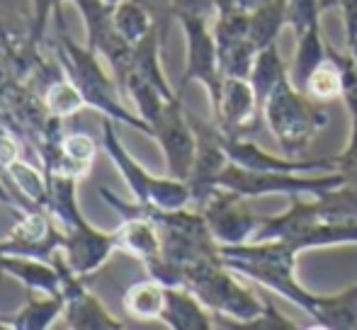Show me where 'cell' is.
Masks as SVG:
<instances>
[{"mask_svg":"<svg viewBox=\"0 0 357 330\" xmlns=\"http://www.w3.org/2000/svg\"><path fill=\"white\" fill-rule=\"evenodd\" d=\"M338 10H340V15H343L348 54L355 58V63H357V0H340Z\"/></svg>","mask_w":357,"mask_h":330,"instance_id":"8d00e7d4","label":"cell"},{"mask_svg":"<svg viewBox=\"0 0 357 330\" xmlns=\"http://www.w3.org/2000/svg\"><path fill=\"white\" fill-rule=\"evenodd\" d=\"M114 27L132 47H137L151 29H155V22L139 3L122 0L119 5H114Z\"/></svg>","mask_w":357,"mask_h":330,"instance_id":"f1b7e54d","label":"cell"},{"mask_svg":"<svg viewBox=\"0 0 357 330\" xmlns=\"http://www.w3.org/2000/svg\"><path fill=\"white\" fill-rule=\"evenodd\" d=\"M66 228H68V233L61 238V253H63V258H66L68 267H71L78 277L102 267L105 260L117 248V231L114 233L98 231V228H93L85 221L83 214H78Z\"/></svg>","mask_w":357,"mask_h":330,"instance_id":"5bb4252c","label":"cell"},{"mask_svg":"<svg viewBox=\"0 0 357 330\" xmlns=\"http://www.w3.org/2000/svg\"><path fill=\"white\" fill-rule=\"evenodd\" d=\"M54 19H56L59 27V42H56V56L59 63H61L63 73L75 83V88L83 93L85 102L90 107L100 109L102 114L112 117L114 122L129 124V127L139 129V132L153 136V129H151L149 122H144L139 114H132V109H124L117 100V83L102 71L98 61V52H93L90 47H78L66 32V24H63V13L56 10L54 13Z\"/></svg>","mask_w":357,"mask_h":330,"instance_id":"3957f363","label":"cell"},{"mask_svg":"<svg viewBox=\"0 0 357 330\" xmlns=\"http://www.w3.org/2000/svg\"><path fill=\"white\" fill-rule=\"evenodd\" d=\"M183 287H188L212 313L226 318L229 323L224 328L248 323L265 311L263 299L250 287H245L238 274L221 262V258L188 265Z\"/></svg>","mask_w":357,"mask_h":330,"instance_id":"277c9868","label":"cell"},{"mask_svg":"<svg viewBox=\"0 0 357 330\" xmlns=\"http://www.w3.org/2000/svg\"><path fill=\"white\" fill-rule=\"evenodd\" d=\"M151 129H153V139L158 141V146L163 148L168 175L188 182L195 156H197V134L190 122V112H185L180 100L175 97L165 104Z\"/></svg>","mask_w":357,"mask_h":330,"instance_id":"9c48e42d","label":"cell"},{"mask_svg":"<svg viewBox=\"0 0 357 330\" xmlns=\"http://www.w3.org/2000/svg\"><path fill=\"white\" fill-rule=\"evenodd\" d=\"M340 66H343V95L350 114V136L343 151L335 156V170L345 178V184L357 189V63L348 52L340 54Z\"/></svg>","mask_w":357,"mask_h":330,"instance_id":"e0dca14e","label":"cell"},{"mask_svg":"<svg viewBox=\"0 0 357 330\" xmlns=\"http://www.w3.org/2000/svg\"><path fill=\"white\" fill-rule=\"evenodd\" d=\"M15 44H13V39H10V34H8V29L3 27V22H0V52H10Z\"/></svg>","mask_w":357,"mask_h":330,"instance_id":"ab89813d","label":"cell"},{"mask_svg":"<svg viewBox=\"0 0 357 330\" xmlns=\"http://www.w3.org/2000/svg\"><path fill=\"white\" fill-rule=\"evenodd\" d=\"M301 90H304L311 100H316V102H321V104L340 100V95H343V66H340V54H335L333 49L328 47V56L309 73V78L301 85Z\"/></svg>","mask_w":357,"mask_h":330,"instance_id":"7402d4cb","label":"cell"},{"mask_svg":"<svg viewBox=\"0 0 357 330\" xmlns=\"http://www.w3.org/2000/svg\"><path fill=\"white\" fill-rule=\"evenodd\" d=\"M134 3H139L146 10V13H149L151 17H153L155 29H158L160 37H163V42H165V34H168L170 19H175L173 0H134Z\"/></svg>","mask_w":357,"mask_h":330,"instance_id":"d590c367","label":"cell"},{"mask_svg":"<svg viewBox=\"0 0 357 330\" xmlns=\"http://www.w3.org/2000/svg\"><path fill=\"white\" fill-rule=\"evenodd\" d=\"M61 148H63V153H66L68 161H71L73 165H78L83 173L88 170L90 161L95 158V143L88 134L75 132V134H71V136H63Z\"/></svg>","mask_w":357,"mask_h":330,"instance_id":"d6a6232c","label":"cell"},{"mask_svg":"<svg viewBox=\"0 0 357 330\" xmlns=\"http://www.w3.org/2000/svg\"><path fill=\"white\" fill-rule=\"evenodd\" d=\"M231 330H299L294 321H289L287 316L278 311V306L270 301H265V311L260 313L258 318L248 323H236V326H229Z\"/></svg>","mask_w":357,"mask_h":330,"instance_id":"836d02e7","label":"cell"},{"mask_svg":"<svg viewBox=\"0 0 357 330\" xmlns=\"http://www.w3.org/2000/svg\"><path fill=\"white\" fill-rule=\"evenodd\" d=\"M188 44V61H185V83H199L209 95L212 112L221 100L224 73L219 63L214 32L207 27V17H178Z\"/></svg>","mask_w":357,"mask_h":330,"instance_id":"ba28073f","label":"cell"},{"mask_svg":"<svg viewBox=\"0 0 357 330\" xmlns=\"http://www.w3.org/2000/svg\"><path fill=\"white\" fill-rule=\"evenodd\" d=\"M13 81H17L13 73V66H10L8 56H0V93H3L5 88H8Z\"/></svg>","mask_w":357,"mask_h":330,"instance_id":"74e56055","label":"cell"},{"mask_svg":"<svg viewBox=\"0 0 357 330\" xmlns=\"http://www.w3.org/2000/svg\"><path fill=\"white\" fill-rule=\"evenodd\" d=\"M0 202H3V204H15V197L8 192V187L3 184V180H0Z\"/></svg>","mask_w":357,"mask_h":330,"instance_id":"60d3db41","label":"cell"},{"mask_svg":"<svg viewBox=\"0 0 357 330\" xmlns=\"http://www.w3.org/2000/svg\"><path fill=\"white\" fill-rule=\"evenodd\" d=\"M160 321L173 330H209V308L188 287H165V306Z\"/></svg>","mask_w":357,"mask_h":330,"instance_id":"ac0fdd59","label":"cell"},{"mask_svg":"<svg viewBox=\"0 0 357 330\" xmlns=\"http://www.w3.org/2000/svg\"><path fill=\"white\" fill-rule=\"evenodd\" d=\"M338 3H340V0H324V5H326V10H338Z\"/></svg>","mask_w":357,"mask_h":330,"instance_id":"b9f144b4","label":"cell"},{"mask_svg":"<svg viewBox=\"0 0 357 330\" xmlns=\"http://www.w3.org/2000/svg\"><path fill=\"white\" fill-rule=\"evenodd\" d=\"M263 112L280 153L287 158H304L316 136L328 127L324 104L296 88L289 76L268 95Z\"/></svg>","mask_w":357,"mask_h":330,"instance_id":"7a4b0ae2","label":"cell"},{"mask_svg":"<svg viewBox=\"0 0 357 330\" xmlns=\"http://www.w3.org/2000/svg\"><path fill=\"white\" fill-rule=\"evenodd\" d=\"M114 119L105 114L102 117V143L107 156L112 158L114 165L119 168L122 178L127 180V184L132 187L137 202L146 204V207L153 209H183L192 204V192H190V184L185 180L175 178H153L146 170L124 151V146L119 143L117 132H114Z\"/></svg>","mask_w":357,"mask_h":330,"instance_id":"52a82bcc","label":"cell"},{"mask_svg":"<svg viewBox=\"0 0 357 330\" xmlns=\"http://www.w3.org/2000/svg\"><path fill=\"white\" fill-rule=\"evenodd\" d=\"M345 178L338 170H328L316 178L304 173H282V170H248L236 163H229L219 178V187L234 189L243 197H268V194H284V197H319L333 187H340Z\"/></svg>","mask_w":357,"mask_h":330,"instance_id":"8992f818","label":"cell"},{"mask_svg":"<svg viewBox=\"0 0 357 330\" xmlns=\"http://www.w3.org/2000/svg\"><path fill=\"white\" fill-rule=\"evenodd\" d=\"M265 3H270V0H234V5H238V8L245 10V13H253V10L263 8Z\"/></svg>","mask_w":357,"mask_h":330,"instance_id":"f35d334b","label":"cell"},{"mask_svg":"<svg viewBox=\"0 0 357 330\" xmlns=\"http://www.w3.org/2000/svg\"><path fill=\"white\" fill-rule=\"evenodd\" d=\"M117 248L132 253L134 258H139L144 265L153 262V260H158L160 255H163L158 228L151 221L149 214L124 219V226L117 231Z\"/></svg>","mask_w":357,"mask_h":330,"instance_id":"ffe728a7","label":"cell"},{"mask_svg":"<svg viewBox=\"0 0 357 330\" xmlns=\"http://www.w3.org/2000/svg\"><path fill=\"white\" fill-rule=\"evenodd\" d=\"M221 262L234 269L238 277H245L270 292L280 294L287 301L299 306L306 316H314L319 294L309 292L296 279V253L284 241H245L236 246L219 248Z\"/></svg>","mask_w":357,"mask_h":330,"instance_id":"6da1fadb","label":"cell"},{"mask_svg":"<svg viewBox=\"0 0 357 330\" xmlns=\"http://www.w3.org/2000/svg\"><path fill=\"white\" fill-rule=\"evenodd\" d=\"M199 212L219 246H236V243L250 241L263 223V217H258L248 207V197L226 187H216L212 197L199 207Z\"/></svg>","mask_w":357,"mask_h":330,"instance_id":"8fae6325","label":"cell"},{"mask_svg":"<svg viewBox=\"0 0 357 330\" xmlns=\"http://www.w3.org/2000/svg\"><path fill=\"white\" fill-rule=\"evenodd\" d=\"M284 24H289L287 0H270L263 8L250 13V22H248L250 42L258 49L273 47V44H278V37Z\"/></svg>","mask_w":357,"mask_h":330,"instance_id":"603a6c76","label":"cell"},{"mask_svg":"<svg viewBox=\"0 0 357 330\" xmlns=\"http://www.w3.org/2000/svg\"><path fill=\"white\" fill-rule=\"evenodd\" d=\"M326 56H328V44H326V39H324L321 24H314V27H309L306 32L296 34L294 61H291V68H289L291 83L301 90V85L306 83L309 73L314 71Z\"/></svg>","mask_w":357,"mask_h":330,"instance_id":"44dd1931","label":"cell"},{"mask_svg":"<svg viewBox=\"0 0 357 330\" xmlns=\"http://www.w3.org/2000/svg\"><path fill=\"white\" fill-rule=\"evenodd\" d=\"M311 321L314 328L357 330V284L338 294H319V304Z\"/></svg>","mask_w":357,"mask_h":330,"instance_id":"d6986e66","label":"cell"},{"mask_svg":"<svg viewBox=\"0 0 357 330\" xmlns=\"http://www.w3.org/2000/svg\"><path fill=\"white\" fill-rule=\"evenodd\" d=\"M224 148L229 153V161L248 170H282V173H306L311 168L335 170L333 158H319V161H306V158H287L282 153H270L263 146L253 143L248 136H226Z\"/></svg>","mask_w":357,"mask_h":330,"instance_id":"2e32d148","label":"cell"},{"mask_svg":"<svg viewBox=\"0 0 357 330\" xmlns=\"http://www.w3.org/2000/svg\"><path fill=\"white\" fill-rule=\"evenodd\" d=\"M149 217L155 223L160 236V248L163 258L170 262L188 267V265L202 262V260H216L219 255V243L209 231L202 212H190L188 207L183 209H153L149 207Z\"/></svg>","mask_w":357,"mask_h":330,"instance_id":"5b68a950","label":"cell"},{"mask_svg":"<svg viewBox=\"0 0 357 330\" xmlns=\"http://www.w3.org/2000/svg\"><path fill=\"white\" fill-rule=\"evenodd\" d=\"M324 13V0H287V15H289V24L294 27L296 34L306 32L314 24H321Z\"/></svg>","mask_w":357,"mask_h":330,"instance_id":"1f68e13d","label":"cell"},{"mask_svg":"<svg viewBox=\"0 0 357 330\" xmlns=\"http://www.w3.org/2000/svg\"><path fill=\"white\" fill-rule=\"evenodd\" d=\"M52 262L56 265L59 274H61V294L66 299V313L68 328H80V330H90V328H102V330H119L124 328L122 323L114 316H109L105 311V306L83 287V282L78 279V274L68 267V262L63 260L61 248L54 253Z\"/></svg>","mask_w":357,"mask_h":330,"instance_id":"4fadbf2b","label":"cell"},{"mask_svg":"<svg viewBox=\"0 0 357 330\" xmlns=\"http://www.w3.org/2000/svg\"><path fill=\"white\" fill-rule=\"evenodd\" d=\"M66 299L63 294H49L47 299H29L22 306V311L13 318H3L8 328L15 330H44L49 328L63 313Z\"/></svg>","mask_w":357,"mask_h":330,"instance_id":"484cf974","label":"cell"},{"mask_svg":"<svg viewBox=\"0 0 357 330\" xmlns=\"http://www.w3.org/2000/svg\"><path fill=\"white\" fill-rule=\"evenodd\" d=\"M190 122L197 134V156H195L192 170H190V192H192V204L202 207L216 187H219L221 173L229 165V153L224 148V132L216 122H204V119L190 114Z\"/></svg>","mask_w":357,"mask_h":330,"instance_id":"7c38bea8","label":"cell"},{"mask_svg":"<svg viewBox=\"0 0 357 330\" xmlns=\"http://www.w3.org/2000/svg\"><path fill=\"white\" fill-rule=\"evenodd\" d=\"M122 88L127 90L129 97L134 100L139 117H142L144 122H149V124H153L155 119H158V114L163 112L165 104L170 102V100L165 97V95L160 93L153 83H149L146 78H142L139 73H134V71L127 73V81H124Z\"/></svg>","mask_w":357,"mask_h":330,"instance_id":"83f0119b","label":"cell"},{"mask_svg":"<svg viewBox=\"0 0 357 330\" xmlns=\"http://www.w3.org/2000/svg\"><path fill=\"white\" fill-rule=\"evenodd\" d=\"M219 49V63L224 78H248L253 71L255 56L260 49L250 42V37L238 39H226V42H216Z\"/></svg>","mask_w":357,"mask_h":330,"instance_id":"4316f807","label":"cell"},{"mask_svg":"<svg viewBox=\"0 0 357 330\" xmlns=\"http://www.w3.org/2000/svg\"><path fill=\"white\" fill-rule=\"evenodd\" d=\"M258 107V95L248 78H224L221 100L214 109L212 122L219 124L226 136H248L253 132Z\"/></svg>","mask_w":357,"mask_h":330,"instance_id":"9a60e30c","label":"cell"},{"mask_svg":"<svg viewBox=\"0 0 357 330\" xmlns=\"http://www.w3.org/2000/svg\"><path fill=\"white\" fill-rule=\"evenodd\" d=\"M63 0H32V32H29V44L39 47L44 39V32L49 27V19L56 10H61Z\"/></svg>","mask_w":357,"mask_h":330,"instance_id":"e575fe53","label":"cell"},{"mask_svg":"<svg viewBox=\"0 0 357 330\" xmlns=\"http://www.w3.org/2000/svg\"><path fill=\"white\" fill-rule=\"evenodd\" d=\"M5 173L13 178L15 187L22 197H27L32 204L37 207H47V197H49V180H47V173H39L37 168H32L29 163L24 161H13L5 168Z\"/></svg>","mask_w":357,"mask_h":330,"instance_id":"f546056e","label":"cell"},{"mask_svg":"<svg viewBox=\"0 0 357 330\" xmlns=\"http://www.w3.org/2000/svg\"><path fill=\"white\" fill-rule=\"evenodd\" d=\"M165 306V287L153 277L137 282L124 292V308L137 321H160Z\"/></svg>","mask_w":357,"mask_h":330,"instance_id":"cb8c5ba5","label":"cell"},{"mask_svg":"<svg viewBox=\"0 0 357 330\" xmlns=\"http://www.w3.org/2000/svg\"><path fill=\"white\" fill-rule=\"evenodd\" d=\"M73 3L83 15L85 29H88V47L107 58L114 81L117 85H124L132 68L134 47L114 27V8L105 0H73Z\"/></svg>","mask_w":357,"mask_h":330,"instance_id":"30bf717a","label":"cell"},{"mask_svg":"<svg viewBox=\"0 0 357 330\" xmlns=\"http://www.w3.org/2000/svg\"><path fill=\"white\" fill-rule=\"evenodd\" d=\"M44 102H47L49 112L54 117H68V114H75L85 107V97L71 78L63 73L61 78H56L47 90H44Z\"/></svg>","mask_w":357,"mask_h":330,"instance_id":"4dcf8cb0","label":"cell"},{"mask_svg":"<svg viewBox=\"0 0 357 330\" xmlns=\"http://www.w3.org/2000/svg\"><path fill=\"white\" fill-rule=\"evenodd\" d=\"M287 76H289V68L284 66L282 56H280L278 44L260 49L258 56H255L253 71H250V76H248V81H250V85H253V90H255V95H258L260 107H263V102L268 100V95L273 93V90L278 88V85L282 83Z\"/></svg>","mask_w":357,"mask_h":330,"instance_id":"d4e9b609","label":"cell"},{"mask_svg":"<svg viewBox=\"0 0 357 330\" xmlns=\"http://www.w3.org/2000/svg\"><path fill=\"white\" fill-rule=\"evenodd\" d=\"M105 3L112 5V8H114V5H119V3H122V0H105Z\"/></svg>","mask_w":357,"mask_h":330,"instance_id":"7bdbcfd3","label":"cell"}]
</instances>
